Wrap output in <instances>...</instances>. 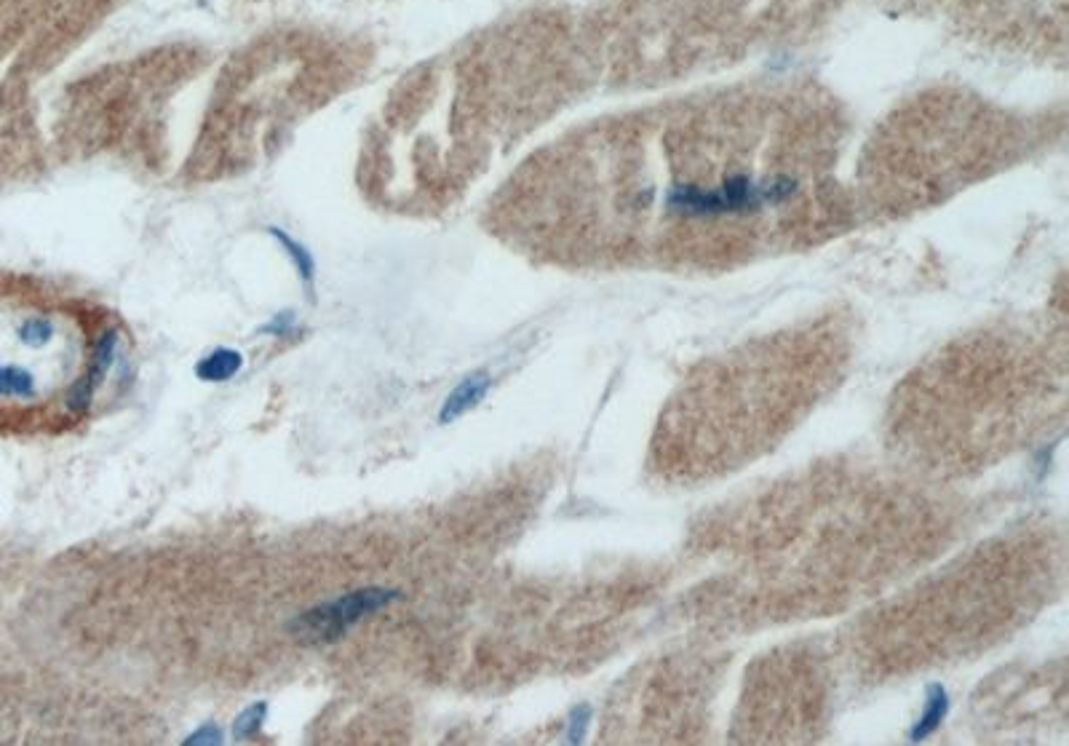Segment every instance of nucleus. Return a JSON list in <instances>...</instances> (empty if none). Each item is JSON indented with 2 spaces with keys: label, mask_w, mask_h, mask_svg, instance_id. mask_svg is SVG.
Here are the masks:
<instances>
[{
  "label": "nucleus",
  "mask_w": 1069,
  "mask_h": 746,
  "mask_svg": "<svg viewBox=\"0 0 1069 746\" xmlns=\"http://www.w3.org/2000/svg\"><path fill=\"white\" fill-rule=\"evenodd\" d=\"M792 348L794 345L776 343L770 348H757L751 353V359L730 361L725 367V375L722 372L714 375V383L709 386L701 383L693 391H687L666 428L687 426L695 420L709 418V428H701L693 436H687V447L695 439H701L685 455L687 468H706L714 444H717V452H714L711 466L714 463L730 466V458L735 455L746 458L757 447L759 439L776 434L781 420L789 412L794 415L797 410H802V404H805L802 399L808 396L810 386L802 380V375L821 364H813L810 353H802L800 361H792L789 356Z\"/></svg>",
  "instance_id": "1"
},
{
  "label": "nucleus",
  "mask_w": 1069,
  "mask_h": 746,
  "mask_svg": "<svg viewBox=\"0 0 1069 746\" xmlns=\"http://www.w3.org/2000/svg\"><path fill=\"white\" fill-rule=\"evenodd\" d=\"M396 599H401V591L380 589V586L348 591L343 597L327 599V602L297 615L289 632L305 645H329V642L343 640L345 634L351 632V626L359 624L361 618L380 613Z\"/></svg>",
  "instance_id": "2"
},
{
  "label": "nucleus",
  "mask_w": 1069,
  "mask_h": 746,
  "mask_svg": "<svg viewBox=\"0 0 1069 746\" xmlns=\"http://www.w3.org/2000/svg\"><path fill=\"white\" fill-rule=\"evenodd\" d=\"M944 712H947V698H944L941 690H933L931 701H928V712H925L923 720L917 722V733H914V736H925L928 730L936 728L941 717H944Z\"/></svg>",
  "instance_id": "9"
},
{
  "label": "nucleus",
  "mask_w": 1069,
  "mask_h": 746,
  "mask_svg": "<svg viewBox=\"0 0 1069 746\" xmlns=\"http://www.w3.org/2000/svg\"><path fill=\"white\" fill-rule=\"evenodd\" d=\"M0 396H6V399H33V372L19 367V364H0Z\"/></svg>",
  "instance_id": "6"
},
{
  "label": "nucleus",
  "mask_w": 1069,
  "mask_h": 746,
  "mask_svg": "<svg viewBox=\"0 0 1069 746\" xmlns=\"http://www.w3.org/2000/svg\"><path fill=\"white\" fill-rule=\"evenodd\" d=\"M115 345H118V332H115V329H107L105 335L97 340L94 359H91L86 375H83L81 380H75L73 388L67 391V407L73 412H86L91 407V399H94L97 388L102 386V380H105L107 372H110Z\"/></svg>",
  "instance_id": "3"
},
{
  "label": "nucleus",
  "mask_w": 1069,
  "mask_h": 746,
  "mask_svg": "<svg viewBox=\"0 0 1069 746\" xmlns=\"http://www.w3.org/2000/svg\"><path fill=\"white\" fill-rule=\"evenodd\" d=\"M54 337V324L46 319H27L22 327H19V340L30 348H41Z\"/></svg>",
  "instance_id": "8"
},
{
  "label": "nucleus",
  "mask_w": 1069,
  "mask_h": 746,
  "mask_svg": "<svg viewBox=\"0 0 1069 746\" xmlns=\"http://www.w3.org/2000/svg\"><path fill=\"white\" fill-rule=\"evenodd\" d=\"M273 236H278V241H281V244H284L286 249H289V255L294 257V263L300 265L302 279L311 281L313 279V260L308 257V252H305V249H300L297 244H292V241H289V238H286L284 233H278V230H273Z\"/></svg>",
  "instance_id": "10"
},
{
  "label": "nucleus",
  "mask_w": 1069,
  "mask_h": 746,
  "mask_svg": "<svg viewBox=\"0 0 1069 746\" xmlns=\"http://www.w3.org/2000/svg\"><path fill=\"white\" fill-rule=\"evenodd\" d=\"M292 324H294L292 313H278L276 319L270 321V324H265V327H262L260 332H265V335H273V337H281V335H286L289 329H292Z\"/></svg>",
  "instance_id": "12"
},
{
  "label": "nucleus",
  "mask_w": 1069,
  "mask_h": 746,
  "mask_svg": "<svg viewBox=\"0 0 1069 746\" xmlns=\"http://www.w3.org/2000/svg\"><path fill=\"white\" fill-rule=\"evenodd\" d=\"M265 717H268V704H265V701L246 706L244 712L236 717V722H233V738H236V741L252 738L254 733L265 725Z\"/></svg>",
  "instance_id": "7"
},
{
  "label": "nucleus",
  "mask_w": 1069,
  "mask_h": 746,
  "mask_svg": "<svg viewBox=\"0 0 1069 746\" xmlns=\"http://www.w3.org/2000/svg\"><path fill=\"white\" fill-rule=\"evenodd\" d=\"M241 367H244L241 353L233 351V348H217L206 359L198 361L196 375L198 380H206V383H225V380L236 378Z\"/></svg>",
  "instance_id": "5"
},
{
  "label": "nucleus",
  "mask_w": 1069,
  "mask_h": 746,
  "mask_svg": "<svg viewBox=\"0 0 1069 746\" xmlns=\"http://www.w3.org/2000/svg\"><path fill=\"white\" fill-rule=\"evenodd\" d=\"M185 744L217 746V744H222V730L217 728V725H204V728H198L193 736L185 738Z\"/></svg>",
  "instance_id": "11"
},
{
  "label": "nucleus",
  "mask_w": 1069,
  "mask_h": 746,
  "mask_svg": "<svg viewBox=\"0 0 1069 746\" xmlns=\"http://www.w3.org/2000/svg\"><path fill=\"white\" fill-rule=\"evenodd\" d=\"M487 388H490V378L482 375V372L463 380V383L447 396V402H444V407H441L439 412V423H452V420L460 418L463 412L474 410L476 404L484 399V394H487Z\"/></svg>",
  "instance_id": "4"
}]
</instances>
